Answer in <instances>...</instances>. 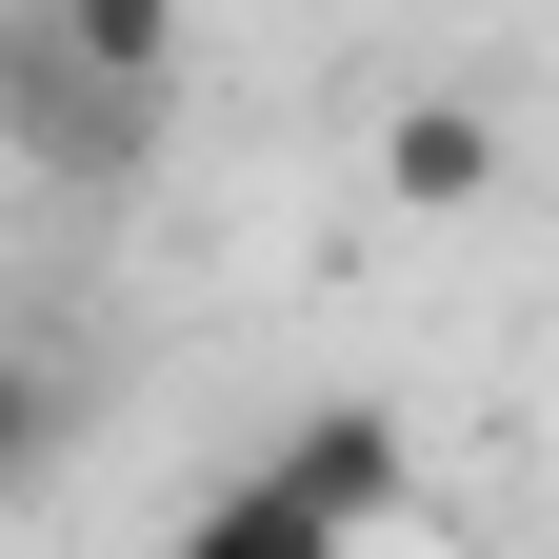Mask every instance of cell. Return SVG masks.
I'll use <instances>...</instances> for the list:
<instances>
[{"mask_svg":"<svg viewBox=\"0 0 559 559\" xmlns=\"http://www.w3.org/2000/svg\"><path fill=\"white\" fill-rule=\"evenodd\" d=\"M280 479H300V500H320V520H360V539H380V520L419 500V440H400V419H380V400H320V419H300V440H280Z\"/></svg>","mask_w":559,"mask_h":559,"instance_id":"cell-1","label":"cell"},{"mask_svg":"<svg viewBox=\"0 0 559 559\" xmlns=\"http://www.w3.org/2000/svg\"><path fill=\"white\" fill-rule=\"evenodd\" d=\"M180 559H360V520H320V500H300V479H280V460H240L221 500L180 520Z\"/></svg>","mask_w":559,"mask_h":559,"instance_id":"cell-2","label":"cell"},{"mask_svg":"<svg viewBox=\"0 0 559 559\" xmlns=\"http://www.w3.org/2000/svg\"><path fill=\"white\" fill-rule=\"evenodd\" d=\"M380 180L419 200V221H460V200L500 180V120H479L460 81H440V100H400V120H380Z\"/></svg>","mask_w":559,"mask_h":559,"instance_id":"cell-3","label":"cell"},{"mask_svg":"<svg viewBox=\"0 0 559 559\" xmlns=\"http://www.w3.org/2000/svg\"><path fill=\"white\" fill-rule=\"evenodd\" d=\"M40 40H60V60H100V81H140V100L180 81V0H60Z\"/></svg>","mask_w":559,"mask_h":559,"instance_id":"cell-4","label":"cell"},{"mask_svg":"<svg viewBox=\"0 0 559 559\" xmlns=\"http://www.w3.org/2000/svg\"><path fill=\"white\" fill-rule=\"evenodd\" d=\"M21 479H60V360L0 340V500H21Z\"/></svg>","mask_w":559,"mask_h":559,"instance_id":"cell-5","label":"cell"}]
</instances>
